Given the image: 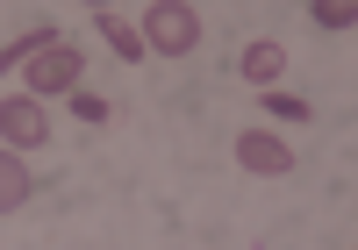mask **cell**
Instances as JSON below:
<instances>
[{
  "label": "cell",
  "instance_id": "cell-9",
  "mask_svg": "<svg viewBox=\"0 0 358 250\" xmlns=\"http://www.w3.org/2000/svg\"><path fill=\"white\" fill-rule=\"evenodd\" d=\"M258 101H265V115H280V122H308V101H294V93H280V86H265Z\"/></svg>",
  "mask_w": 358,
  "mask_h": 250
},
{
  "label": "cell",
  "instance_id": "cell-10",
  "mask_svg": "<svg viewBox=\"0 0 358 250\" xmlns=\"http://www.w3.org/2000/svg\"><path fill=\"white\" fill-rule=\"evenodd\" d=\"M315 22H322V29H351L358 8H351V0H315Z\"/></svg>",
  "mask_w": 358,
  "mask_h": 250
},
{
  "label": "cell",
  "instance_id": "cell-4",
  "mask_svg": "<svg viewBox=\"0 0 358 250\" xmlns=\"http://www.w3.org/2000/svg\"><path fill=\"white\" fill-rule=\"evenodd\" d=\"M236 165L258 172V179H287L294 172V143L273 136V129H244V136H236Z\"/></svg>",
  "mask_w": 358,
  "mask_h": 250
},
{
  "label": "cell",
  "instance_id": "cell-1",
  "mask_svg": "<svg viewBox=\"0 0 358 250\" xmlns=\"http://www.w3.org/2000/svg\"><path fill=\"white\" fill-rule=\"evenodd\" d=\"M143 50H165V57H187L194 43H201V15L187 8V0H158L151 15H143Z\"/></svg>",
  "mask_w": 358,
  "mask_h": 250
},
{
  "label": "cell",
  "instance_id": "cell-2",
  "mask_svg": "<svg viewBox=\"0 0 358 250\" xmlns=\"http://www.w3.org/2000/svg\"><path fill=\"white\" fill-rule=\"evenodd\" d=\"M79 50L72 43H50V50H36V57H29V65H22V79H29V101H50V93H65V101H72V93H79Z\"/></svg>",
  "mask_w": 358,
  "mask_h": 250
},
{
  "label": "cell",
  "instance_id": "cell-6",
  "mask_svg": "<svg viewBox=\"0 0 358 250\" xmlns=\"http://www.w3.org/2000/svg\"><path fill=\"white\" fill-rule=\"evenodd\" d=\"M29 193H36V179H29V165L15 158V150H0V214H15Z\"/></svg>",
  "mask_w": 358,
  "mask_h": 250
},
{
  "label": "cell",
  "instance_id": "cell-8",
  "mask_svg": "<svg viewBox=\"0 0 358 250\" xmlns=\"http://www.w3.org/2000/svg\"><path fill=\"white\" fill-rule=\"evenodd\" d=\"M94 29L108 36V50H115V57H143V36H136V22H122L115 8H94Z\"/></svg>",
  "mask_w": 358,
  "mask_h": 250
},
{
  "label": "cell",
  "instance_id": "cell-7",
  "mask_svg": "<svg viewBox=\"0 0 358 250\" xmlns=\"http://www.w3.org/2000/svg\"><path fill=\"white\" fill-rule=\"evenodd\" d=\"M50 43H57V29H50V22H36V29H22V36H15L8 50H0V79H8V72H22L29 57H36V50H50Z\"/></svg>",
  "mask_w": 358,
  "mask_h": 250
},
{
  "label": "cell",
  "instance_id": "cell-11",
  "mask_svg": "<svg viewBox=\"0 0 358 250\" xmlns=\"http://www.w3.org/2000/svg\"><path fill=\"white\" fill-rule=\"evenodd\" d=\"M72 115L86 122V129H101V122H108V101H101V93H72Z\"/></svg>",
  "mask_w": 358,
  "mask_h": 250
},
{
  "label": "cell",
  "instance_id": "cell-5",
  "mask_svg": "<svg viewBox=\"0 0 358 250\" xmlns=\"http://www.w3.org/2000/svg\"><path fill=\"white\" fill-rule=\"evenodd\" d=\"M236 72H244V79H251V86L265 93V86H273V79L287 72V50H280L273 36H258V43H244V57H236Z\"/></svg>",
  "mask_w": 358,
  "mask_h": 250
},
{
  "label": "cell",
  "instance_id": "cell-3",
  "mask_svg": "<svg viewBox=\"0 0 358 250\" xmlns=\"http://www.w3.org/2000/svg\"><path fill=\"white\" fill-rule=\"evenodd\" d=\"M0 143L15 150H36V143H50V115H43V101H29V93H8L0 101Z\"/></svg>",
  "mask_w": 358,
  "mask_h": 250
}]
</instances>
